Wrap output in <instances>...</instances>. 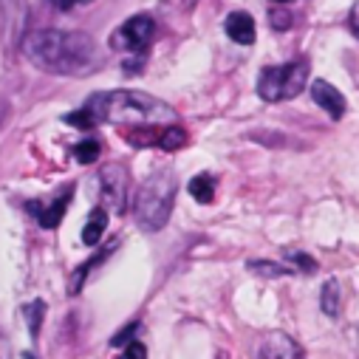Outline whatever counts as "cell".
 Returning <instances> with one entry per match:
<instances>
[{
  "instance_id": "17",
  "label": "cell",
  "mask_w": 359,
  "mask_h": 359,
  "mask_svg": "<svg viewBox=\"0 0 359 359\" xmlns=\"http://www.w3.org/2000/svg\"><path fill=\"white\" fill-rule=\"evenodd\" d=\"M23 317H26V323H29L32 337L37 339V337H40V328H43V317H46V303H43V300H34V303L23 306Z\"/></svg>"
},
{
  "instance_id": "26",
  "label": "cell",
  "mask_w": 359,
  "mask_h": 359,
  "mask_svg": "<svg viewBox=\"0 0 359 359\" xmlns=\"http://www.w3.org/2000/svg\"><path fill=\"white\" fill-rule=\"evenodd\" d=\"M348 29L353 32V37L359 40V4L351 9V15H348Z\"/></svg>"
},
{
  "instance_id": "5",
  "label": "cell",
  "mask_w": 359,
  "mask_h": 359,
  "mask_svg": "<svg viewBox=\"0 0 359 359\" xmlns=\"http://www.w3.org/2000/svg\"><path fill=\"white\" fill-rule=\"evenodd\" d=\"M156 37V20L150 15H136L122 23L119 32L111 34V46L116 51H144Z\"/></svg>"
},
{
  "instance_id": "6",
  "label": "cell",
  "mask_w": 359,
  "mask_h": 359,
  "mask_svg": "<svg viewBox=\"0 0 359 359\" xmlns=\"http://www.w3.org/2000/svg\"><path fill=\"white\" fill-rule=\"evenodd\" d=\"M128 187H130V178L128 170L122 164H105L100 172V196H102V210H114L122 212L128 204Z\"/></svg>"
},
{
  "instance_id": "25",
  "label": "cell",
  "mask_w": 359,
  "mask_h": 359,
  "mask_svg": "<svg viewBox=\"0 0 359 359\" xmlns=\"http://www.w3.org/2000/svg\"><path fill=\"white\" fill-rule=\"evenodd\" d=\"M269 20H272L275 29H289L292 26V15L289 12H269Z\"/></svg>"
},
{
  "instance_id": "9",
  "label": "cell",
  "mask_w": 359,
  "mask_h": 359,
  "mask_svg": "<svg viewBox=\"0 0 359 359\" xmlns=\"http://www.w3.org/2000/svg\"><path fill=\"white\" fill-rule=\"evenodd\" d=\"M0 18H4L6 43L15 46V43L23 37V26H26V4H23V0H0Z\"/></svg>"
},
{
  "instance_id": "10",
  "label": "cell",
  "mask_w": 359,
  "mask_h": 359,
  "mask_svg": "<svg viewBox=\"0 0 359 359\" xmlns=\"http://www.w3.org/2000/svg\"><path fill=\"white\" fill-rule=\"evenodd\" d=\"M71 196H74V187H68V190H62L51 204H46L43 210L32 201L29 204V210L32 212H37V221H40V226L43 229H57L60 226V221H62V215H65V210H68V204H71Z\"/></svg>"
},
{
  "instance_id": "8",
  "label": "cell",
  "mask_w": 359,
  "mask_h": 359,
  "mask_svg": "<svg viewBox=\"0 0 359 359\" xmlns=\"http://www.w3.org/2000/svg\"><path fill=\"white\" fill-rule=\"evenodd\" d=\"M311 100L331 116V119H342L345 116V97L337 91V88L331 85V82H325V79H314L311 82Z\"/></svg>"
},
{
  "instance_id": "27",
  "label": "cell",
  "mask_w": 359,
  "mask_h": 359,
  "mask_svg": "<svg viewBox=\"0 0 359 359\" xmlns=\"http://www.w3.org/2000/svg\"><path fill=\"white\" fill-rule=\"evenodd\" d=\"M51 4L60 9V12H68L71 9V4H74V0H51Z\"/></svg>"
},
{
  "instance_id": "20",
  "label": "cell",
  "mask_w": 359,
  "mask_h": 359,
  "mask_svg": "<svg viewBox=\"0 0 359 359\" xmlns=\"http://www.w3.org/2000/svg\"><path fill=\"white\" fill-rule=\"evenodd\" d=\"M198 0H161V12L167 18H184L196 9Z\"/></svg>"
},
{
  "instance_id": "4",
  "label": "cell",
  "mask_w": 359,
  "mask_h": 359,
  "mask_svg": "<svg viewBox=\"0 0 359 359\" xmlns=\"http://www.w3.org/2000/svg\"><path fill=\"white\" fill-rule=\"evenodd\" d=\"M306 79H309V62L306 60H294L286 65H269L257 76V97L266 102L294 100L306 88Z\"/></svg>"
},
{
  "instance_id": "18",
  "label": "cell",
  "mask_w": 359,
  "mask_h": 359,
  "mask_svg": "<svg viewBox=\"0 0 359 359\" xmlns=\"http://www.w3.org/2000/svg\"><path fill=\"white\" fill-rule=\"evenodd\" d=\"M184 142H187V133H184L182 128H175V125H170V128H164V130L158 133V147H161V150H167V153L178 150Z\"/></svg>"
},
{
  "instance_id": "1",
  "label": "cell",
  "mask_w": 359,
  "mask_h": 359,
  "mask_svg": "<svg viewBox=\"0 0 359 359\" xmlns=\"http://www.w3.org/2000/svg\"><path fill=\"white\" fill-rule=\"evenodd\" d=\"M23 54L40 71L57 76H88L105 65V51L85 32L37 29L23 37Z\"/></svg>"
},
{
  "instance_id": "29",
  "label": "cell",
  "mask_w": 359,
  "mask_h": 359,
  "mask_svg": "<svg viewBox=\"0 0 359 359\" xmlns=\"http://www.w3.org/2000/svg\"><path fill=\"white\" fill-rule=\"evenodd\" d=\"M23 359H37V356H34V353H29V351H26V353H23Z\"/></svg>"
},
{
  "instance_id": "16",
  "label": "cell",
  "mask_w": 359,
  "mask_h": 359,
  "mask_svg": "<svg viewBox=\"0 0 359 359\" xmlns=\"http://www.w3.org/2000/svg\"><path fill=\"white\" fill-rule=\"evenodd\" d=\"M190 196L198 204H212L215 201V182H212V175H196L190 182Z\"/></svg>"
},
{
  "instance_id": "31",
  "label": "cell",
  "mask_w": 359,
  "mask_h": 359,
  "mask_svg": "<svg viewBox=\"0 0 359 359\" xmlns=\"http://www.w3.org/2000/svg\"><path fill=\"white\" fill-rule=\"evenodd\" d=\"M260 359H263V356H260Z\"/></svg>"
},
{
  "instance_id": "23",
  "label": "cell",
  "mask_w": 359,
  "mask_h": 359,
  "mask_svg": "<svg viewBox=\"0 0 359 359\" xmlns=\"http://www.w3.org/2000/svg\"><path fill=\"white\" fill-rule=\"evenodd\" d=\"M62 122H68V125H74V128H91V125H97V119L88 114V111H74V114L62 116Z\"/></svg>"
},
{
  "instance_id": "24",
  "label": "cell",
  "mask_w": 359,
  "mask_h": 359,
  "mask_svg": "<svg viewBox=\"0 0 359 359\" xmlns=\"http://www.w3.org/2000/svg\"><path fill=\"white\" fill-rule=\"evenodd\" d=\"M119 359H147V348L133 339L130 345H125V351L119 353Z\"/></svg>"
},
{
  "instance_id": "21",
  "label": "cell",
  "mask_w": 359,
  "mask_h": 359,
  "mask_svg": "<svg viewBox=\"0 0 359 359\" xmlns=\"http://www.w3.org/2000/svg\"><path fill=\"white\" fill-rule=\"evenodd\" d=\"M100 142L97 139H82L76 147H74V156L82 161V164H91V161H97L100 158Z\"/></svg>"
},
{
  "instance_id": "2",
  "label": "cell",
  "mask_w": 359,
  "mask_h": 359,
  "mask_svg": "<svg viewBox=\"0 0 359 359\" xmlns=\"http://www.w3.org/2000/svg\"><path fill=\"white\" fill-rule=\"evenodd\" d=\"M85 111L91 114L97 122H114V125H158L170 122L175 111L144 94V91H100L88 100Z\"/></svg>"
},
{
  "instance_id": "3",
  "label": "cell",
  "mask_w": 359,
  "mask_h": 359,
  "mask_svg": "<svg viewBox=\"0 0 359 359\" xmlns=\"http://www.w3.org/2000/svg\"><path fill=\"white\" fill-rule=\"evenodd\" d=\"M175 190H178L175 172L170 167L147 175L142 182V187L136 190V198H133V215L144 232H158L167 226L172 204H175Z\"/></svg>"
},
{
  "instance_id": "30",
  "label": "cell",
  "mask_w": 359,
  "mask_h": 359,
  "mask_svg": "<svg viewBox=\"0 0 359 359\" xmlns=\"http://www.w3.org/2000/svg\"><path fill=\"white\" fill-rule=\"evenodd\" d=\"M79 4H88V0H79Z\"/></svg>"
},
{
  "instance_id": "28",
  "label": "cell",
  "mask_w": 359,
  "mask_h": 359,
  "mask_svg": "<svg viewBox=\"0 0 359 359\" xmlns=\"http://www.w3.org/2000/svg\"><path fill=\"white\" fill-rule=\"evenodd\" d=\"M272 4H278V6H286V4H292V0H272Z\"/></svg>"
},
{
  "instance_id": "13",
  "label": "cell",
  "mask_w": 359,
  "mask_h": 359,
  "mask_svg": "<svg viewBox=\"0 0 359 359\" xmlns=\"http://www.w3.org/2000/svg\"><path fill=\"white\" fill-rule=\"evenodd\" d=\"M105 226H108V210L97 207V210L91 212V218H88L85 229H82V243H85V246H97L100 238L105 235Z\"/></svg>"
},
{
  "instance_id": "11",
  "label": "cell",
  "mask_w": 359,
  "mask_h": 359,
  "mask_svg": "<svg viewBox=\"0 0 359 359\" xmlns=\"http://www.w3.org/2000/svg\"><path fill=\"white\" fill-rule=\"evenodd\" d=\"M226 29V37L238 46H252L255 43V20L249 12H232L224 23Z\"/></svg>"
},
{
  "instance_id": "19",
  "label": "cell",
  "mask_w": 359,
  "mask_h": 359,
  "mask_svg": "<svg viewBox=\"0 0 359 359\" xmlns=\"http://www.w3.org/2000/svg\"><path fill=\"white\" fill-rule=\"evenodd\" d=\"M286 257H289V263H292L294 272H303V275H314V272H317V260H314L311 255H306V252L289 249Z\"/></svg>"
},
{
  "instance_id": "14",
  "label": "cell",
  "mask_w": 359,
  "mask_h": 359,
  "mask_svg": "<svg viewBox=\"0 0 359 359\" xmlns=\"http://www.w3.org/2000/svg\"><path fill=\"white\" fill-rule=\"evenodd\" d=\"M339 306H342V289H339V280L331 278L320 292V309L325 317H339Z\"/></svg>"
},
{
  "instance_id": "12",
  "label": "cell",
  "mask_w": 359,
  "mask_h": 359,
  "mask_svg": "<svg viewBox=\"0 0 359 359\" xmlns=\"http://www.w3.org/2000/svg\"><path fill=\"white\" fill-rule=\"evenodd\" d=\"M114 249H116V243H108V246H105L100 255H94L91 260H88V263H82V266L76 269V272L71 275V286H68V294H79V292H82V283H85V278L91 275V269H97V266H100V263H102L108 255H114Z\"/></svg>"
},
{
  "instance_id": "7",
  "label": "cell",
  "mask_w": 359,
  "mask_h": 359,
  "mask_svg": "<svg viewBox=\"0 0 359 359\" xmlns=\"http://www.w3.org/2000/svg\"><path fill=\"white\" fill-rule=\"evenodd\" d=\"M260 356L263 359H306L303 348L283 331H272L263 337V345H260Z\"/></svg>"
},
{
  "instance_id": "22",
  "label": "cell",
  "mask_w": 359,
  "mask_h": 359,
  "mask_svg": "<svg viewBox=\"0 0 359 359\" xmlns=\"http://www.w3.org/2000/svg\"><path fill=\"white\" fill-rule=\"evenodd\" d=\"M136 334H139V323H128L119 334L111 337V348H125V345H130V342L136 339Z\"/></svg>"
},
{
  "instance_id": "15",
  "label": "cell",
  "mask_w": 359,
  "mask_h": 359,
  "mask_svg": "<svg viewBox=\"0 0 359 359\" xmlns=\"http://www.w3.org/2000/svg\"><path fill=\"white\" fill-rule=\"evenodd\" d=\"M246 269H249V272H255V275H260V278H286V275H294L292 266L272 263V260H249Z\"/></svg>"
}]
</instances>
